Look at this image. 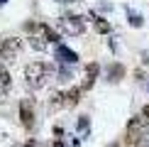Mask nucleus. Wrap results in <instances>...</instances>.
I'll use <instances>...</instances> for the list:
<instances>
[{
    "label": "nucleus",
    "mask_w": 149,
    "mask_h": 147,
    "mask_svg": "<svg viewBox=\"0 0 149 147\" xmlns=\"http://www.w3.org/2000/svg\"><path fill=\"white\" fill-rule=\"evenodd\" d=\"M34 32H39V34L49 42V44H59V34L54 32V29L49 27V24H37V29H34Z\"/></svg>",
    "instance_id": "9d476101"
},
{
    "label": "nucleus",
    "mask_w": 149,
    "mask_h": 147,
    "mask_svg": "<svg viewBox=\"0 0 149 147\" xmlns=\"http://www.w3.org/2000/svg\"><path fill=\"white\" fill-rule=\"evenodd\" d=\"M69 78H71L69 66H61V69H59V81H69Z\"/></svg>",
    "instance_id": "dca6fc26"
},
{
    "label": "nucleus",
    "mask_w": 149,
    "mask_h": 147,
    "mask_svg": "<svg viewBox=\"0 0 149 147\" xmlns=\"http://www.w3.org/2000/svg\"><path fill=\"white\" fill-rule=\"evenodd\" d=\"M147 88H149V83H147Z\"/></svg>",
    "instance_id": "4be33fe9"
},
{
    "label": "nucleus",
    "mask_w": 149,
    "mask_h": 147,
    "mask_svg": "<svg viewBox=\"0 0 149 147\" xmlns=\"http://www.w3.org/2000/svg\"><path fill=\"white\" fill-rule=\"evenodd\" d=\"M59 24H61L64 32L76 34V37H81V34L86 32V22H83V17H81V15H64L59 20Z\"/></svg>",
    "instance_id": "f03ea898"
},
{
    "label": "nucleus",
    "mask_w": 149,
    "mask_h": 147,
    "mask_svg": "<svg viewBox=\"0 0 149 147\" xmlns=\"http://www.w3.org/2000/svg\"><path fill=\"white\" fill-rule=\"evenodd\" d=\"M20 39H15V37H8V39L0 42V59L3 61H15L17 54H20Z\"/></svg>",
    "instance_id": "7ed1b4c3"
},
{
    "label": "nucleus",
    "mask_w": 149,
    "mask_h": 147,
    "mask_svg": "<svg viewBox=\"0 0 149 147\" xmlns=\"http://www.w3.org/2000/svg\"><path fill=\"white\" fill-rule=\"evenodd\" d=\"M142 120H144V125L149 127V103H147L144 108H142Z\"/></svg>",
    "instance_id": "a211bd4d"
},
{
    "label": "nucleus",
    "mask_w": 149,
    "mask_h": 147,
    "mask_svg": "<svg viewBox=\"0 0 149 147\" xmlns=\"http://www.w3.org/2000/svg\"><path fill=\"white\" fill-rule=\"evenodd\" d=\"M108 147H120V145H117V142H113V145H108Z\"/></svg>",
    "instance_id": "aec40b11"
},
{
    "label": "nucleus",
    "mask_w": 149,
    "mask_h": 147,
    "mask_svg": "<svg viewBox=\"0 0 149 147\" xmlns=\"http://www.w3.org/2000/svg\"><path fill=\"white\" fill-rule=\"evenodd\" d=\"M127 22L130 24H132V27H142V24H144V20H142V15H139V12H134L132 8H127Z\"/></svg>",
    "instance_id": "2eb2a0df"
},
{
    "label": "nucleus",
    "mask_w": 149,
    "mask_h": 147,
    "mask_svg": "<svg viewBox=\"0 0 149 147\" xmlns=\"http://www.w3.org/2000/svg\"><path fill=\"white\" fill-rule=\"evenodd\" d=\"M56 59L61 61V64H66V66H76L78 64V54L73 52V49H69L66 44H56Z\"/></svg>",
    "instance_id": "39448f33"
},
{
    "label": "nucleus",
    "mask_w": 149,
    "mask_h": 147,
    "mask_svg": "<svg viewBox=\"0 0 149 147\" xmlns=\"http://www.w3.org/2000/svg\"><path fill=\"white\" fill-rule=\"evenodd\" d=\"M29 47H32V49H37V52H44V49L49 47V42L44 39V37H37V34H32V37H29Z\"/></svg>",
    "instance_id": "ddd939ff"
},
{
    "label": "nucleus",
    "mask_w": 149,
    "mask_h": 147,
    "mask_svg": "<svg viewBox=\"0 0 149 147\" xmlns=\"http://www.w3.org/2000/svg\"><path fill=\"white\" fill-rule=\"evenodd\" d=\"M142 64H144V66H149V52H147V49L142 52Z\"/></svg>",
    "instance_id": "6ab92c4d"
},
{
    "label": "nucleus",
    "mask_w": 149,
    "mask_h": 147,
    "mask_svg": "<svg viewBox=\"0 0 149 147\" xmlns=\"http://www.w3.org/2000/svg\"><path fill=\"white\" fill-rule=\"evenodd\" d=\"M20 120H22V125L27 130L34 127V108H32V101L29 98H22L20 101Z\"/></svg>",
    "instance_id": "20e7f679"
},
{
    "label": "nucleus",
    "mask_w": 149,
    "mask_h": 147,
    "mask_svg": "<svg viewBox=\"0 0 149 147\" xmlns=\"http://www.w3.org/2000/svg\"><path fill=\"white\" fill-rule=\"evenodd\" d=\"M98 74H100V64H98V61H91V64L86 66V81L81 83V91H88V88H93V83H95Z\"/></svg>",
    "instance_id": "423d86ee"
},
{
    "label": "nucleus",
    "mask_w": 149,
    "mask_h": 147,
    "mask_svg": "<svg viewBox=\"0 0 149 147\" xmlns=\"http://www.w3.org/2000/svg\"><path fill=\"white\" fill-rule=\"evenodd\" d=\"M78 130H81V132H88V118H86V115L78 120Z\"/></svg>",
    "instance_id": "f3484780"
},
{
    "label": "nucleus",
    "mask_w": 149,
    "mask_h": 147,
    "mask_svg": "<svg viewBox=\"0 0 149 147\" xmlns=\"http://www.w3.org/2000/svg\"><path fill=\"white\" fill-rule=\"evenodd\" d=\"M81 93H83V91H81V86H73V88L71 91H66V106H69V108H73V106H78V103H81Z\"/></svg>",
    "instance_id": "9b49d317"
},
{
    "label": "nucleus",
    "mask_w": 149,
    "mask_h": 147,
    "mask_svg": "<svg viewBox=\"0 0 149 147\" xmlns=\"http://www.w3.org/2000/svg\"><path fill=\"white\" fill-rule=\"evenodd\" d=\"M125 145H127V147H149L147 137H144V132H127Z\"/></svg>",
    "instance_id": "6e6552de"
},
{
    "label": "nucleus",
    "mask_w": 149,
    "mask_h": 147,
    "mask_svg": "<svg viewBox=\"0 0 149 147\" xmlns=\"http://www.w3.org/2000/svg\"><path fill=\"white\" fill-rule=\"evenodd\" d=\"M49 106L52 108H64L66 106V96L61 93V91H54V93L49 96Z\"/></svg>",
    "instance_id": "f8f14e48"
},
{
    "label": "nucleus",
    "mask_w": 149,
    "mask_h": 147,
    "mask_svg": "<svg viewBox=\"0 0 149 147\" xmlns=\"http://www.w3.org/2000/svg\"><path fill=\"white\" fill-rule=\"evenodd\" d=\"M91 20H93V27H95V32H100V34H108L110 29H113V24L105 20V17L95 15V12H91Z\"/></svg>",
    "instance_id": "1a4fd4ad"
},
{
    "label": "nucleus",
    "mask_w": 149,
    "mask_h": 147,
    "mask_svg": "<svg viewBox=\"0 0 149 147\" xmlns=\"http://www.w3.org/2000/svg\"><path fill=\"white\" fill-rule=\"evenodd\" d=\"M5 3H8V0H0V5H5Z\"/></svg>",
    "instance_id": "412c9836"
},
{
    "label": "nucleus",
    "mask_w": 149,
    "mask_h": 147,
    "mask_svg": "<svg viewBox=\"0 0 149 147\" xmlns=\"http://www.w3.org/2000/svg\"><path fill=\"white\" fill-rule=\"evenodd\" d=\"M10 86H12V81H10V71L5 69V64H0V88H3V91H10Z\"/></svg>",
    "instance_id": "4468645a"
},
{
    "label": "nucleus",
    "mask_w": 149,
    "mask_h": 147,
    "mask_svg": "<svg viewBox=\"0 0 149 147\" xmlns=\"http://www.w3.org/2000/svg\"><path fill=\"white\" fill-rule=\"evenodd\" d=\"M125 74H127V69L120 64V61H115V64H110V69H108V81L117 83V81H122V78H125Z\"/></svg>",
    "instance_id": "0eeeda50"
},
{
    "label": "nucleus",
    "mask_w": 149,
    "mask_h": 147,
    "mask_svg": "<svg viewBox=\"0 0 149 147\" xmlns=\"http://www.w3.org/2000/svg\"><path fill=\"white\" fill-rule=\"evenodd\" d=\"M59 3H61V0H59Z\"/></svg>",
    "instance_id": "5701e85b"
},
{
    "label": "nucleus",
    "mask_w": 149,
    "mask_h": 147,
    "mask_svg": "<svg viewBox=\"0 0 149 147\" xmlns=\"http://www.w3.org/2000/svg\"><path fill=\"white\" fill-rule=\"evenodd\" d=\"M54 71V64H44V61H32L24 66V78H27L29 88H42L47 83L49 74Z\"/></svg>",
    "instance_id": "f257e3e1"
}]
</instances>
